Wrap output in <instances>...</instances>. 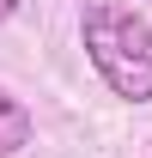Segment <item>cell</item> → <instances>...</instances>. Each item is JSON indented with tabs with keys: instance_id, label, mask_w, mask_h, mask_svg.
Listing matches in <instances>:
<instances>
[{
	"instance_id": "1",
	"label": "cell",
	"mask_w": 152,
	"mask_h": 158,
	"mask_svg": "<svg viewBox=\"0 0 152 158\" xmlns=\"http://www.w3.org/2000/svg\"><path fill=\"white\" fill-rule=\"evenodd\" d=\"M79 43H85L97 79L116 98H128V103L152 98V24L134 6H122V0H85Z\"/></svg>"
},
{
	"instance_id": "2",
	"label": "cell",
	"mask_w": 152,
	"mask_h": 158,
	"mask_svg": "<svg viewBox=\"0 0 152 158\" xmlns=\"http://www.w3.org/2000/svg\"><path fill=\"white\" fill-rule=\"evenodd\" d=\"M19 146H31V110L0 91V158H12Z\"/></svg>"
},
{
	"instance_id": "3",
	"label": "cell",
	"mask_w": 152,
	"mask_h": 158,
	"mask_svg": "<svg viewBox=\"0 0 152 158\" xmlns=\"http://www.w3.org/2000/svg\"><path fill=\"white\" fill-rule=\"evenodd\" d=\"M12 12H19V0H0V19H12Z\"/></svg>"
}]
</instances>
